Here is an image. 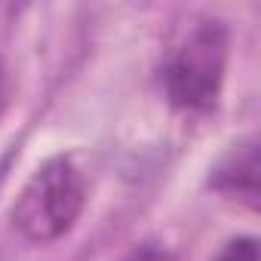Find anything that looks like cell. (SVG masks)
<instances>
[{
    "mask_svg": "<svg viewBox=\"0 0 261 261\" xmlns=\"http://www.w3.org/2000/svg\"><path fill=\"white\" fill-rule=\"evenodd\" d=\"M86 203V185L71 157H49L25 181L13 203V224L31 243H53L65 237L80 218Z\"/></svg>",
    "mask_w": 261,
    "mask_h": 261,
    "instance_id": "6da1fadb",
    "label": "cell"
},
{
    "mask_svg": "<svg viewBox=\"0 0 261 261\" xmlns=\"http://www.w3.org/2000/svg\"><path fill=\"white\" fill-rule=\"evenodd\" d=\"M227 65V31L221 22H203L163 65V86L175 108L209 111L218 101Z\"/></svg>",
    "mask_w": 261,
    "mask_h": 261,
    "instance_id": "7a4b0ae2",
    "label": "cell"
},
{
    "mask_svg": "<svg viewBox=\"0 0 261 261\" xmlns=\"http://www.w3.org/2000/svg\"><path fill=\"white\" fill-rule=\"evenodd\" d=\"M209 185L221 194L243 197V200L255 203V197H258V145L243 142L230 154H224L221 163L212 169Z\"/></svg>",
    "mask_w": 261,
    "mask_h": 261,
    "instance_id": "3957f363",
    "label": "cell"
},
{
    "mask_svg": "<svg viewBox=\"0 0 261 261\" xmlns=\"http://www.w3.org/2000/svg\"><path fill=\"white\" fill-rule=\"evenodd\" d=\"M212 261H258V240L255 237H237L218 249Z\"/></svg>",
    "mask_w": 261,
    "mask_h": 261,
    "instance_id": "277c9868",
    "label": "cell"
},
{
    "mask_svg": "<svg viewBox=\"0 0 261 261\" xmlns=\"http://www.w3.org/2000/svg\"><path fill=\"white\" fill-rule=\"evenodd\" d=\"M123 261H175V258H172L169 249H163V246H157V243H145V246L133 249Z\"/></svg>",
    "mask_w": 261,
    "mask_h": 261,
    "instance_id": "5b68a950",
    "label": "cell"
},
{
    "mask_svg": "<svg viewBox=\"0 0 261 261\" xmlns=\"http://www.w3.org/2000/svg\"><path fill=\"white\" fill-rule=\"evenodd\" d=\"M0 95H4V71H0Z\"/></svg>",
    "mask_w": 261,
    "mask_h": 261,
    "instance_id": "8992f818",
    "label": "cell"
}]
</instances>
